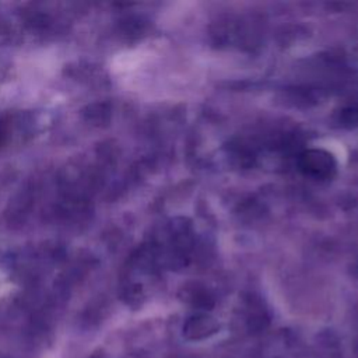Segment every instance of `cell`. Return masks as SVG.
Masks as SVG:
<instances>
[{
  "label": "cell",
  "instance_id": "cell-1",
  "mask_svg": "<svg viewBox=\"0 0 358 358\" xmlns=\"http://www.w3.org/2000/svg\"><path fill=\"white\" fill-rule=\"evenodd\" d=\"M305 159H306L305 166L312 172L322 173V172H326L329 169V162L326 159V155H323V154H319V152H316L315 155L309 154V157L306 155Z\"/></svg>",
  "mask_w": 358,
  "mask_h": 358
},
{
  "label": "cell",
  "instance_id": "cell-2",
  "mask_svg": "<svg viewBox=\"0 0 358 358\" xmlns=\"http://www.w3.org/2000/svg\"><path fill=\"white\" fill-rule=\"evenodd\" d=\"M4 136H6V134H4V131H3V129H1V126H0V144L3 143V138H4Z\"/></svg>",
  "mask_w": 358,
  "mask_h": 358
}]
</instances>
